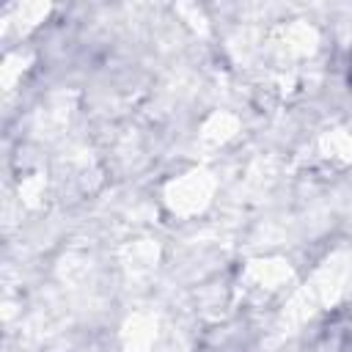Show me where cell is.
Wrapping results in <instances>:
<instances>
[{
	"label": "cell",
	"instance_id": "6da1fadb",
	"mask_svg": "<svg viewBox=\"0 0 352 352\" xmlns=\"http://www.w3.org/2000/svg\"><path fill=\"white\" fill-rule=\"evenodd\" d=\"M349 80H352V74H349Z\"/></svg>",
	"mask_w": 352,
	"mask_h": 352
}]
</instances>
